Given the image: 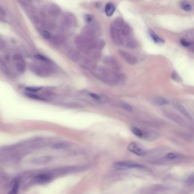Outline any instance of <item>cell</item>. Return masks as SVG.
Wrapping results in <instances>:
<instances>
[{
  "label": "cell",
  "mask_w": 194,
  "mask_h": 194,
  "mask_svg": "<svg viewBox=\"0 0 194 194\" xmlns=\"http://www.w3.org/2000/svg\"><path fill=\"white\" fill-rule=\"evenodd\" d=\"M20 185L19 179H15L14 180V183L13 184L11 191L9 192L10 194H17L19 190V187Z\"/></svg>",
  "instance_id": "d6986e66"
},
{
  "label": "cell",
  "mask_w": 194,
  "mask_h": 194,
  "mask_svg": "<svg viewBox=\"0 0 194 194\" xmlns=\"http://www.w3.org/2000/svg\"><path fill=\"white\" fill-rule=\"evenodd\" d=\"M89 69L98 79L107 84L119 85L125 82V76L124 74L109 68L95 64Z\"/></svg>",
  "instance_id": "6da1fadb"
},
{
  "label": "cell",
  "mask_w": 194,
  "mask_h": 194,
  "mask_svg": "<svg viewBox=\"0 0 194 194\" xmlns=\"http://www.w3.org/2000/svg\"><path fill=\"white\" fill-rule=\"evenodd\" d=\"M179 157H180V155H179L177 153H174V152H169L167 154L166 156V158L169 160L175 159Z\"/></svg>",
  "instance_id": "484cf974"
},
{
  "label": "cell",
  "mask_w": 194,
  "mask_h": 194,
  "mask_svg": "<svg viewBox=\"0 0 194 194\" xmlns=\"http://www.w3.org/2000/svg\"><path fill=\"white\" fill-rule=\"evenodd\" d=\"M52 41L56 46H60L64 42V38L61 35H57L53 37Z\"/></svg>",
  "instance_id": "44dd1931"
},
{
  "label": "cell",
  "mask_w": 194,
  "mask_h": 194,
  "mask_svg": "<svg viewBox=\"0 0 194 194\" xmlns=\"http://www.w3.org/2000/svg\"><path fill=\"white\" fill-rule=\"evenodd\" d=\"M69 143L66 142H59L53 145L51 149L53 150H60L68 148Z\"/></svg>",
  "instance_id": "9a60e30c"
},
{
  "label": "cell",
  "mask_w": 194,
  "mask_h": 194,
  "mask_svg": "<svg viewBox=\"0 0 194 194\" xmlns=\"http://www.w3.org/2000/svg\"><path fill=\"white\" fill-rule=\"evenodd\" d=\"M131 130L134 135H136L139 137H142L143 136V132L139 129L136 127H132L131 128Z\"/></svg>",
  "instance_id": "d4e9b609"
},
{
  "label": "cell",
  "mask_w": 194,
  "mask_h": 194,
  "mask_svg": "<svg viewBox=\"0 0 194 194\" xmlns=\"http://www.w3.org/2000/svg\"><path fill=\"white\" fill-rule=\"evenodd\" d=\"M89 95L91 96V97H92V98H95V99H96V100H100V96L98 95H97V94H95V93H89Z\"/></svg>",
  "instance_id": "8d00e7d4"
},
{
  "label": "cell",
  "mask_w": 194,
  "mask_h": 194,
  "mask_svg": "<svg viewBox=\"0 0 194 194\" xmlns=\"http://www.w3.org/2000/svg\"><path fill=\"white\" fill-rule=\"evenodd\" d=\"M154 103L158 105H166L169 104V101L164 97H158L154 100Z\"/></svg>",
  "instance_id": "ffe728a7"
},
{
  "label": "cell",
  "mask_w": 194,
  "mask_h": 194,
  "mask_svg": "<svg viewBox=\"0 0 194 194\" xmlns=\"http://www.w3.org/2000/svg\"><path fill=\"white\" fill-rule=\"evenodd\" d=\"M171 78L176 82H180L181 81V79H180V76H179V75L176 72H173L171 73Z\"/></svg>",
  "instance_id": "4316f807"
},
{
  "label": "cell",
  "mask_w": 194,
  "mask_h": 194,
  "mask_svg": "<svg viewBox=\"0 0 194 194\" xmlns=\"http://www.w3.org/2000/svg\"><path fill=\"white\" fill-rule=\"evenodd\" d=\"M180 43L184 47H190L191 44V42H189L188 41H187L185 39H182L180 40Z\"/></svg>",
  "instance_id": "4dcf8cb0"
},
{
  "label": "cell",
  "mask_w": 194,
  "mask_h": 194,
  "mask_svg": "<svg viewBox=\"0 0 194 194\" xmlns=\"http://www.w3.org/2000/svg\"><path fill=\"white\" fill-rule=\"evenodd\" d=\"M128 150L130 152H133L139 156H143L146 154V151L140 147L139 145L134 142H131L128 146Z\"/></svg>",
  "instance_id": "8992f818"
},
{
  "label": "cell",
  "mask_w": 194,
  "mask_h": 194,
  "mask_svg": "<svg viewBox=\"0 0 194 194\" xmlns=\"http://www.w3.org/2000/svg\"><path fill=\"white\" fill-rule=\"evenodd\" d=\"M131 31H132L131 28H130V26L128 25L125 24L124 26H123V28H121V30L120 31V33H121L122 36L127 37H129L130 35Z\"/></svg>",
  "instance_id": "ac0fdd59"
},
{
  "label": "cell",
  "mask_w": 194,
  "mask_h": 194,
  "mask_svg": "<svg viewBox=\"0 0 194 194\" xmlns=\"http://www.w3.org/2000/svg\"><path fill=\"white\" fill-rule=\"evenodd\" d=\"M177 108L186 117H187L188 119H191V120L192 119V117L190 115V114L189 113V112H188V111H187L182 105H177Z\"/></svg>",
  "instance_id": "603a6c76"
},
{
  "label": "cell",
  "mask_w": 194,
  "mask_h": 194,
  "mask_svg": "<svg viewBox=\"0 0 194 194\" xmlns=\"http://www.w3.org/2000/svg\"><path fill=\"white\" fill-rule=\"evenodd\" d=\"M110 35L113 43L117 45H121L123 43L122 35L120 31L115 28L113 25L111 26L110 29Z\"/></svg>",
  "instance_id": "5b68a950"
},
{
  "label": "cell",
  "mask_w": 194,
  "mask_h": 194,
  "mask_svg": "<svg viewBox=\"0 0 194 194\" xmlns=\"http://www.w3.org/2000/svg\"><path fill=\"white\" fill-rule=\"evenodd\" d=\"M47 13L52 17H57L61 14V10L56 5H51L47 9Z\"/></svg>",
  "instance_id": "30bf717a"
},
{
  "label": "cell",
  "mask_w": 194,
  "mask_h": 194,
  "mask_svg": "<svg viewBox=\"0 0 194 194\" xmlns=\"http://www.w3.org/2000/svg\"><path fill=\"white\" fill-rule=\"evenodd\" d=\"M67 55L70 59L75 62L78 61L80 58L79 53L73 49H70L68 51Z\"/></svg>",
  "instance_id": "5bb4252c"
},
{
  "label": "cell",
  "mask_w": 194,
  "mask_h": 194,
  "mask_svg": "<svg viewBox=\"0 0 194 194\" xmlns=\"http://www.w3.org/2000/svg\"><path fill=\"white\" fill-rule=\"evenodd\" d=\"M15 68L20 73H23L26 69V63L23 59L15 61Z\"/></svg>",
  "instance_id": "4fadbf2b"
},
{
  "label": "cell",
  "mask_w": 194,
  "mask_h": 194,
  "mask_svg": "<svg viewBox=\"0 0 194 194\" xmlns=\"http://www.w3.org/2000/svg\"><path fill=\"white\" fill-rule=\"evenodd\" d=\"M85 19L87 22L91 23V22H92V21L94 20V17L92 15L87 14L85 16Z\"/></svg>",
  "instance_id": "836d02e7"
},
{
  "label": "cell",
  "mask_w": 194,
  "mask_h": 194,
  "mask_svg": "<svg viewBox=\"0 0 194 194\" xmlns=\"http://www.w3.org/2000/svg\"><path fill=\"white\" fill-rule=\"evenodd\" d=\"M52 179H53V175L48 173L41 174L38 175L35 177L36 181L40 183H45L49 182Z\"/></svg>",
  "instance_id": "8fae6325"
},
{
  "label": "cell",
  "mask_w": 194,
  "mask_h": 194,
  "mask_svg": "<svg viewBox=\"0 0 194 194\" xmlns=\"http://www.w3.org/2000/svg\"><path fill=\"white\" fill-rule=\"evenodd\" d=\"M42 34L43 37L46 39H50V37H51V35H50V33L47 31H46V30L42 31Z\"/></svg>",
  "instance_id": "d590c367"
},
{
  "label": "cell",
  "mask_w": 194,
  "mask_h": 194,
  "mask_svg": "<svg viewBox=\"0 0 194 194\" xmlns=\"http://www.w3.org/2000/svg\"><path fill=\"white\" fill-rule=\"evenodd\" d=\"M61 24L63 28L65 29H71L75 28L76 25V19L73 14L70 13H65L62 17Z\"/></svg>",
  "instance_id": "3957f363"
},
{
  "label": "cell",
  "mask_w": 194,
  "mask_h": 194,
  "mask_svg": "<svg viewBox=\"0 0 194 194\" xmlns=\"http://www.w3.org/2000/svg\"><path fill=\"white\" fill-rule=\"evenodd\" d=\"M105 13L107 14V15L108 16L112 15L115 11L114 5L112 3H108L105 6Z\"/></svg>",
  "instance_id": "e0dca14e"
},
{
  "label": "cell",
  "mask_w": 194,
  "mask_h": 194,
  "mask_svg": "<svg viewBox=\"0 0 194 194\" xmlns=\"http://www.w3.org/2000/svg\"><path fill=\"white\" fill-rule=\"evenodd\" d=\"M30 69L35 74L39 76L45 77L50 75L51 69L47 64H34L30 65Z\"/></svg>",
  "instance_id": "7a4b0ae2"
},
{
  "label": "cell",
  "mask_w": 194,
  "mask_h": 194,
  "mask_svg": "<svg viewBox=\"0 0 194 194\" xmlns=\"http://www.w3.org/2000/svg\"><path fill=\"white\" fill-rule=\"evenodd\" d=\"M53 159V157L50 155L43 156L34 158L31 161L32 164L37 166H42L49 164Z\"/></svg>",
  "instance_id": "ba28073f"
},
{
  "label": "cell",
  "mask_w": 194,
  "mask_h": 194,
  "mask_svg": "<svg viewBox=\"0 0 194 194\" xmlns=\"http://www.w3.org/2000/svg\"><path fill=\"white\" fill-rule=\"evenodd\" d=\"M26 95L28 97H30L31 98H33V99L38 100H43L42 97H39V96H38L37 95H35V94H31V93H26Z\"/></svg>",
  "instance_id": "83f0119b"
},
{
  "label": "cell",
  "mask_w": 194,
  "mask_h": 194,
  "mask_svg": "<svg viewBox=\"0 0 194 194\" xmlns=\"http://www.w3.org/2000/svg\"><path fill=\"white\" fill-rule=\"evenodd\" d=\"M114 167L120 170H125L131 168H144L145 167L140 164L135 162H127V161H119L116 162L114 164Z\"/></svg>",
  "instance_id": "277c9868"
},
{
  "label": "cell",
  "mask_w": 194,
  "mask_h": 194,
  "mask_svg": "<svg viewBox=\"0 0 194 194\" xmlns=\"http://www.w3.org/2000/svg\"><path fill=\"white\" fill-rule=\"evenodd\" d=\"M125 24V23L122 18H118L114 21V22L113 24V26L120 31L121 28H123V26H124Z\"/></svg>",
  "instance_id": "2e32d148"
},
{
  "label": "cell",
  "mask_w": 194,
  "mask_h": 194,
  "mask_svg": "<svg viewBox=\"0 0 194 194\" xmlns=\"http://www.w3.org/2000/svg\"><path fill=\"white\" fill-rule=\"evenodd\" d=\"M35 58L38 60H40L44 63H48L49 62L48 59H47L46 57H44V56L42 55H35Z\"/></svg>",
  "instance_id": "f1b7e54d"
},
{
  "label": "cell",
  "mask_w": 194,
  "mask_h": 194,
  "mask_svg": "<svg viewBox=\"0 0 194 194\" xmlns=\"http://www.w3.org/2000/svg\"><path fill=\"white\" fill-rule=\"evenodd\" d=\"M23 57L21 55V54H15L13 56V59L14 60V61H17V60H21V59H23Z\"/></svg>",
  "instance_id": "e575fe53"
},
{
  "label": "cell",
  "mask_w": 194,
  "mask_h": 194,
  "mask_svg": "<svg viewBox=\"0 0 194 194\" xmlns=\"http://www.w3.org/2000/svg\"><path fill=\"white\" fill-rule=\"evenodd\" d=\"M167 117L168 118H169L170 120H173V121L178 123L179 125H183L184 124V121L183 120L180 118L179 116H178L177 114L172 113H167L166 114Z\"/></svg>",
  "instance_id": "7c38bea8"
},
{
  "label": "cell",
  "mask_w": 194,
  "mask_h": 194,
  "mask_svg": "<svg viewBox=\"0 0 194 194\" xmlns=\"http://www.w3.org/2000/svg\"><path fill=\"white\" fill-rule=\"evenodd\" d=\"M126 46L129 48H134L137 46V42L134 39H130L126 43Z\"/></svg>",
  "instance_id": "cb8c5ba5"
},
{
  "label": "cell",
  "mask_w": 194,
  "mask_h": 194,
  "mask_svg": "<svg viewBox=\"0 0 194 194\" xmlns=\"http://www.w3.org/2000/svg\"><path fill=\"white\" fill-rule=\"evenodd\" d=\"M182 9L186 12H190L192 10V6L189 3H184L183 5H182Z\"/></svg>",
  "instance_id": "f546056e"
},
{
  "label": "cell",
  "mask_w": 194,
  "mask_h": 194,
  "mask_svg": "<svg viewBox=\"0 0 194 194\" xmlns=\"http://www.w3.org/2000/svg\"><path fill=\"white\" fill-rule=\"evenodd\" d=\"M41 87H28L26 88V90L30 92H35L39 91L40 89H41Z\"/></svg>",
  "instance_id": "d6a6232c"
},
{
  "label": "cell",
  "mask_w": 194,
  "mask_h": 194,
  "mask_svg": "<svg viewBox=\"0 0 194 194\" xmlns=\"http://www.w3.org/2000/svg\"><path fill=\"white\" fill-rule=\"evenodd\" d=\"M121 106L122 107L125 109V110L126 111H129V112H131V111H133V108L131 105H130L129 104H126V103H123L121 104Z\"/></svg>",
  "instance_id": "1f68e13d"
},
{
  "label": "cell",
  "mask_w": 194,
  "mask_h": 194,
  "mask_svg": "<svg viewBox=\"0 0 194 194\" xmlns=\"http://www.w3.org/2000/svg\"><path fill=\"white\" fill-rule=\"evenodd\" d=\"M149 34H150L151 38H152V40L154 41V42L155 43H159L164 42V41L159 36H158L152 30H149Z\"/></svg>",
  "instance_id": "7402d4cb"
},
{
  "label": "cell",
  "mask_w": 194,
  "mask_h": 194,
  "mask_svg": "<svg viewBox=\"0 0 194 194\" xmlns=\"http://www.w3.org/2000/svg\"><path fill=\"white\" fill-rule=\"evenodd\" d=\"M118 53L120 56L128 64L134 65L137 63V59L134 56L123 50H119Z\"/></svg>",
  "instance_id": "52a82bcc"
},
{
  "label": "cell",
  "mask_w": 194,
  "mask_h": 194,
  "mask_svg": "<svg viewBox=\"0 0 194 194\" xmlns=\"http://www.w3.org/2000/svg\"><path fill=\"white\" fill-rule=\"evenodd\" d=\"M104 62L108 65L111 69L118 71L120 69L119 64L117 63V62L111 56H107L104 59Z\"/></svg>",
  "instance_id": "9c48e42d"
}]
</instances>
